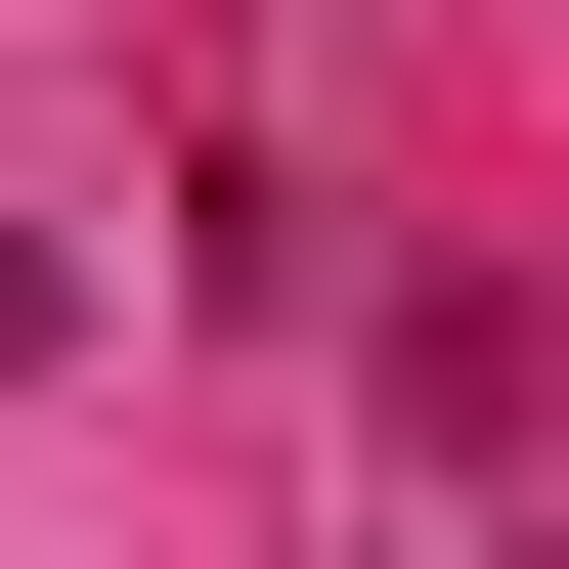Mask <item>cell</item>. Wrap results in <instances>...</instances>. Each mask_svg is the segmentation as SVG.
<instances>
[{
  "instance_id": "cell-1",
  "label": "cell",
  "mask_w": 569,
  "mask_h": 569,
  "mask_svg": "<svg viewBox=\"0 0 569 569\" xmlns=\"http://www.w3.org/2000/svg\"><path fill=\"white\" fill-rule=\"evenodd\" d=\"M44 351H88V263H44V219H0V395H44Z\"/></svg>"
}]
</instances>
